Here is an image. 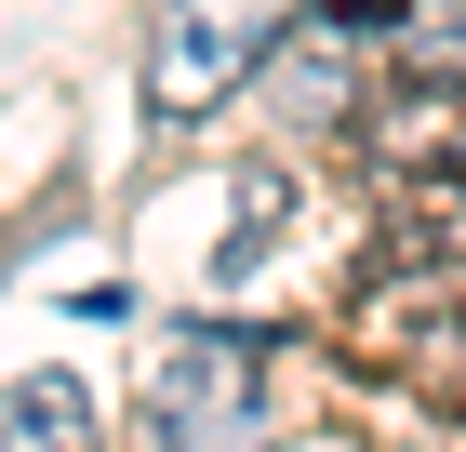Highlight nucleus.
Masks as SVG:
<instances>
[{
    "instance_id": "obj_1",
    "label": "nucleus",
    "mask_w": 466,
    "mask_h": 452,
    "mask_svg": "<svg viewBox=\"0 0 466 452\" xmlns=\"http://www.w3.org/2000/svg\"><path fill=\"white\" fill-rule=\"evenodd\" d=\"M280 40H293V0H174V14H147V120L187 134V120L240 106L280 67Z\"/></svg>"
},
{
    "instance_id": "obj_2",
    "label": "nucleus",
    "mask_w": 466,
    "mask_h": 452,
    "mask_svg": "<svg viewBox=\"0 0 466 452\" xmlns=\"http://www.w3.org/2000/svg\"><path fill=\"white\" fill-rule=\"evenodd\" d=\"M147 439L160 452H267V359L240 333H174L147 373Z\"/></svg>"
},
{
    "instance_id": "obj_3",
    "label": "nucleus",
    "mask_w": 466,
    "mask_h": 452,
    "mask_svg": "<svg viewBox=\"0 0 466 452\" xmlns=\"http://www.w3.org/2000/svg\"><path fill=\"white\" fill-rule=\"evenodd\" d=\"M373 174H466V94L413 80L373 106Z\"/></svg>"
},
{
    "instance_id": "obj_4",
    "label": "nucleus",
    "mask_w": 466,
    "mask_h": 452,
    "mask_svg": "<svg viewBox=\"0 0 466 452\" xmlns=\"http://www.w3.org/2000/svg\"><path fill=\"white\" fill-rule=\"evenodd\" d=\"M0 452H94V399H80L67 373L0 386Z\"/></svg>"
}]
</instances>
